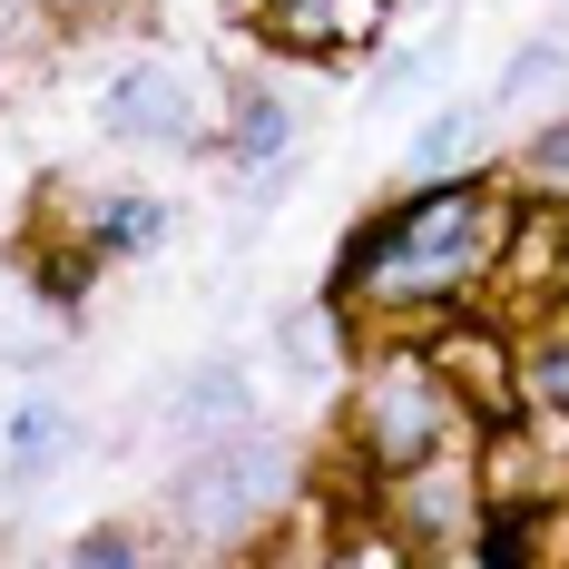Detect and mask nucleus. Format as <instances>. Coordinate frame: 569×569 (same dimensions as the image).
Wrapping results in <instances>:
<instances>
[{"instance_id": "nucleus-1", "label": "nucleus", "mask_w": 569, "mask_h": 569, "mask_svg": "<svg viewBox=\"0 0 569 569\" xmlns=\"http://www.w3.org/2000/svg\"><path fill=\"white\" fill-rule=\"evenodd\" d=\"M511 227H520V187H501L491 168L402 177V197H383L325 266V305L373 315V335L393 343L432 335V325L471 315V295L501 276Z\"/></svg>"}, {"instance_id": "nucleus-2", "label": "nucleus", "mask_w": 569, "mask_h": 569, "mask_svg": "<svg viewBox=\"0 0 569 569\" xmlns=\"http://www.w3.org/2000/svg\"><path fill=\"white\" fill-rule=\"evenodd\" d=\"M343 442H353V452L393 481V471H412V461H432V452H452V442H481V432H471L461 393L442 383L432 343L412 335V343H383V353H373V373L353 383Z\"/></svg>"}, {"instance_id": "nucleus-3", "label": "nucleus", "mask_w": 569, "mask_h": 569, "mask_svg": "<svg viewBox=\"0 0 569 569\" xmlns=\"http://www.w3.org/2000/svg\"><path fill=\"white\" fill-rule=\"evenodd\" d=\"M284 491H295V452L266 442V432H227L217 452H197L177 471V520L207 530V540H246V530L276 520Z\"/></svg>"}, {"instance_id": "nucleus-4", "label": "nucleus", "mask_w": 569, "mask_h": 569, "mask_svg": "<svg viewBox=\"0 0 569 569\" xmlns=\"http://www.w3.org/2000/svg\"><path fill=\"white\" fill-rule=\"evenodd\" d=\"M481 520V442L412 461L383 481V530H393V560H461V530Z\"/></svg>"}, {"instance_id": "nucleus-5", "label": "nucleus", "mask_w": 569, "mask_h": 569, "mask_svg": "<svg viewBox=\"0 0 569 569\" xmlns=\"http://www.w3.org/2000/svg\"><path fill=\"white\" fill-rule=\"evenodd\" d=\"M432 363H442V383L461 393V412H471V432L491 442V432H511L520 412H530V393H520V335H501L491 315H452V325H432Z\"/></svg>"}, {"instance_id": "nucleus-6", "label": "nucleus", "mask_w": 569, "mask_h": 569, "mask_svg": "<svg viewBox=\"0 0 569 569\" xmlns=\"http://www.w3.org/2000/svg\"><path fill=\"white\" fill-rule=\"evenodd\" d=\"M99 128L128 138V148H207V99L177 59H128L109 89H99Z\"/></svg>"}, {"instance_id": "nucleus-7", "label": "nucleus", "mask_w": 569, "mask_h": 569, "mask_svg": "<svg viewBox=\"0 0 569 569\" xmlns=\"http://www.w3.org/2000/svg\"><path fill=\"white\" fill-rule=\"evenodd\" d=\"M383 20H393V0H246V30H256V50L315 59V69L363 59L373 40H383Z\"/></svg>"}, {"instance_id": "nucleus-8", "label": "nucleus", "mask_w": 569, "mask_h": 569, "mask_svg": "<svg viewBox=\"0 0 569 569\" xmlns=\"http://www.w3.org/2000/svg\"><path fill=\"white\" fill-rule=\"evenodd\" d=\"M217 148H227L236 168H284V158H295V109H284L276 89H236Z\"/></svg>"}, {"instance_id": "nucleus-9", "label": "nucleus", "mask_w": 569, "mask_h": 569, "mask_svg": "<svg viewBox=\"0 0 569 569\" xmlns=\"http://www.w3.org/2000/svg\"><path fill=\"white\" fill-rule=\"evenodd\" d=\"M99 246L89 236H30V256H20V295H40V305H89V284H99Z\"/></svg>"}, {"instance_id": "nucleus-10", "label": "nucleus", "mask_w": 569, "mask_h": 569, "mask_svg": "<svg viewBox=\"0 0 569 569\" xmlns=\"http://www.w3.org/2000/svg\"><path fill=\"white\" fill-rule=\"evenodd\" d=\"M177 207L168 197H99L89 217H79V236L99 246V256H148V246H168Z\"/></svg>"}, {"instance_id": "nucleus-11", "label": "nucleus", "mask_w": 569, "mask_h": 569, "mask_svg": "<svg viewBox=\"0 0 569 569\" xmlns=\"http://www.w3.org/2000/svg\"><path fill=\"white\" fill-rule=\"evenodd\" d=\"M520 393H530V412L569 422V305H550V325L520 343Z\"/></svg>"}, {"instance_id": "nucleus-12", "label": "nucleus", "mask_w": 569, "mask_h": 569, "mask_svg": "<svg viewBox=\"0 0 569 569\" xmlns=\"http://www.w3.org/2000/svg\"><path fill=\"white\" fill-rule=\"evenodd\" d=\"M69 461V412L59 402H20L10 412V471H59Z\"/></svg>"}, {"instance_id": "nucleus-13", "label": "nucleus", "mask_w": 569, "mask_h": 569, "mask_svg": "<svg viewBox=\"0 0 569 569\" xmlns=\"http://www.w3.org/2000/svg\"><path fill=\"white\" fill-rule=\"evenodd\" d=\"M246 402H256V393H246V373H227V363H207V373H197V383H187V393H177L168 412H177V422H236Z\"/></svg>"}, {"instance_id": "nucleus-14", "label": "nucleus", "mask_w": 569, "mask_h": 569, "mask_svg": "<svg viewBox=\"0 0 569 569\" xmlns=\"http://www.w3.org/2000/svg\"><path fill=\"white\" fill-rule=\"evenodd\" d=\"M471 128H481V109H442L422 138H412V177H452V158L471 148Z\"/></svg>"}, {"instance_id": "nucleus-15", "label": "nucleus", "mask_w": 569, "mask_h": 569, "mask_svg": "<svg viewBox=\"0 0 569 569\" xmlns=\"http://www.w3.org/2000/svg\"><path fill=\"white\" fill-rule=\"evenodd\" d=\"M520 187H530V197H569V118H550V128L520 148Z\"/></svg>"}, {"instance_id": "nucleus-16", "label": "nucleus", "mask_w": 569, "mask_h": 569, "mask_svg": "<svg viewBox=\"0 0 569 569\" xmlns=\"http://www.w3.org/2000/svg\"><path fill=\"white\" fill-rule=\"evenodd\" d=\"M69 560H79V569H128V560H138V540H128V530H79Z\"/></svg>"}]
</instances>
